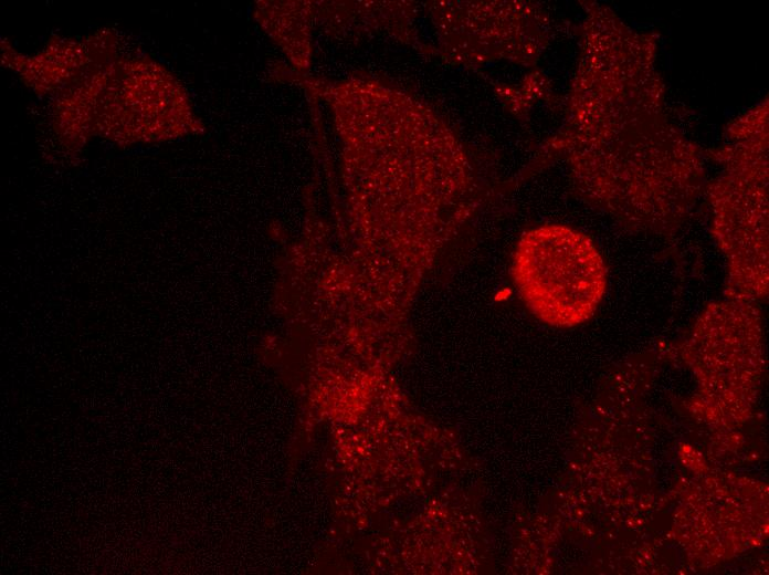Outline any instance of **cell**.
Here are the masks:
<instances>
[{
    "mask_svg": "<svg viewBox=\"0 0 769 575\" xmlns=\"http://www.w3.org/2000/svg\"><path fill=\"white\" fill-rule=\"evenodd\" d=\"M719 155L709 188L713 234L727 264L726 297L757 303L768 295V163L765 125Z\"/></svg>",
    "mask_w": 769,
    "mask_h": 575,
    "instance_id": "6da1fadb",
    "label": "cell"
},
{
    "mask_svg": "<svg viewBox=\"0 0 769 575\" xmlns=\"http://www.w3.org/2000/svg\"><path fill=\"white\" fill-rule=\"evenodd\" d=\"M512 278L526 307L541 322L571 327L588 321L607 289V266L593 241L562 224L525 231Z\"/></svg>",
    "mask_w": 769,
    "mask_h": 575,
    "instance_id": "7a4b0ae2",
    "label": "cell"
},
{
    "mask_svg": "<svg viewBox=\"0 0 769 575\" xmlns=\"http://www.w3.org/2000/svg\"><path fill=\"white\" fill-rule=\"evenodd\" d=\"M757 303L726 297L699 314L684 353L695 369L705 400L738 404L756 388L760 364Z\"/></svg>",
    "mask_w": 769,
    "mask_h": 575,
    "instance_id": "3957f363",
    "label": "cell"
},
{
    "mask_svg": "<svg viewBox=\"0 0 769 575\" xmlns=\"http://www.w3.org/2000/svg\"><path fill=\"white\" fill-rule=\"evenodd\" d=\"M441 55L462 64H528L547 41L541 11L525 2H432Z\"/></svg>",
    "mask_w": 769,
    "mask_h": 575,
    "instance_id": "277c9868",
    "label": "cell"
}]
</instances>
